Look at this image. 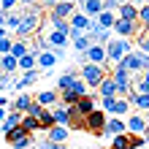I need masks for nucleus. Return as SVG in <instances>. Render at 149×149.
<instances>
[{
    "label": "nucleus",
    "instance_id": "obj_36",
    "mask_svg": "<svg viewBox=\"0 0 149 149\" xmlns=\"http://www.w3.org/2000/svg\"><path fill=\"white\" fill-rule=\"evenodd\" d=\"M127 111H130V103H127L125 98H119V100H117V114H114V117H125Z\"/></svg>",
    "mask_w": 149,
    "mask_h": 149
},
{
    "label": "nucleus",
    "instance_id": "obj_12",
    "mask_svg": "<svg viewBox=\"0 0 149 149\" xmlns=\"http://www.w3.org/2000/svg\"><path fill=\"white\" fill-rule=\"evenodd\" d=\"M33 103H36V98H33L30 92H22V95H16V100L11 103V111H19V114H27Z\"/></svg>",
    "mask_w": 149,
    "mask_h": 149
},
{
    "label": "nucleus",
    "instance_id": "obj_39",
    "mask_svg": "<svg viewBox=\"0 0 149 149\" xmlns=\"http://www.w3.org/2000/svg\"><path fill=\"white\" fill-rule=\"evenodd\" d=\"M141 146H146L144 136H130V149H141Z\"/></svg>",
    "mask_w": 149,
    "mask_h": 149
},
{
    "label": "nucleus",
    "instance_id": "obj_30",
    "mask_svg": "<svg viewBox=\"0 0 149 149\" xmlns=\"http://www.w3.org/2000/svg\"><path fill=\"white\" fill-rule=\"evenodd\" d=\"M38 122H41V130H46V133H49V130L54 127V114H52V109H46V111H43Z\"/></svg>",
    "mask_w": 149,
    "mask_h": 149
},
{
    "label": "nucleus",
    "instance_id": "obj_22",
    "mask_svg": "<svg viewBox=\"0 0 149 149\" xmlns=\"http://www.w3.org/2000/svg\"><path fill=\"white\" fill-rule=\"evenodd\" d=\"M22 117H24V114H19V111H11V114L6 117V122L0 125V133H8V130L19 127V125H22Z\"/></svg>",
    "mask_w": 149,
    "mask_h": 149
},
{
    "label": "nucleus",
    "instance_id": "obj_38",
    "mask_svg": "<svg viewBox=\"0 0 149 149\" xmlns=\"http://www.w3.org/2000/svg\"><path fill=\"white\" fill-rule=\"evenodd\" d=\"M43 111H46L43 106H38V103H33V106H30V111L24 114V117H36V119H41V114H43Z\"/></svg>",
    "mask_w": 149,
    "mask_h": 149
},
{
    "label": "nucleus",
    "instance_id": "obj_47",
    "mask_svg": "<svg viewBox=\"0 0 149 149\" xmlns=\"http://www.w3.org/2000/svg\"><path fill=\"white\" fill-rule=\"evenodd\" d=\"M144 79H146V81H149V71H144Z\"/></svg>",
    "mask_w": 149,
    "mask_h": 149
},
{
    "label": "nucleus",
    "instance_id": "obj_6",
    "mask_svg": "<svg viewBox=\"0 0 149 149\" xmlns=\"http://www.w3.org/2000/svg\"><path fill=\"white\" fill-rule=\"evenodd\" d=\"M76 3H71V0H60V3H52L49 6V16L52 19H71V16L76 14V8H73Z\"/></svg>",
    "mask_w": 149,
    "mask_h": 149
},
{
    "label": "nucleus",
    "instance_id": "obj_11",
    "mask_svg": "<svg viewBox=\"0 0 149 149\" xmlns=\"http://www.w3.org/2000/svg\"><path fill=\"white\" fill-rule=\"evenodd\" d=\"M125 133H127V122L122 117H111L106 122V133L103 136H125Z\"/></svg>",
    "mask_w": 149,
    "mask_h": 149
},
{
    "label": "nucleus",
    "instance_id": "obj_15",
    "mask_svg": "<svg viewBox=\"0 0 149 149\" xmlns=\"http://www.w3.org/2000/svg\"><path fill=\"white\" fill-rule=\"evenodd\" d=\"M57 100H60V92H52V90H43V92H38L36 95V103L38 106H43V109H57Z\"/></svg>",
    "mask_w": 149,
    "mask_h": 149
},
{
    "label": "nucleus",
    "instance_id": "obj_13",
    "mask_svg": "<svg viewBox=\"0 0 149 149\" xmlns=\"http://www.w3.org/2000/svg\"><path fill=\"white\" fill-rule=\"evenodd\" d=\"M117 19H125V22H138V6H136V3H119Z\"/></svg>",
    "mask_w": 149,
    "mask_h": 149
},
{
    "label": "nucleus",
    "instance_id": "obj_28",
    "mask_svg": "<svg viewBox=\"0 0 149 149\" xmlns=\"http://www.w3.org/2000/svg\"><path fill=\"white\" fill-rule=\"evenodd\" d=\"M38 76H41V71H38V68H36V71H27V73H24V76L19 79V81H16V90H24V87H30V84L36 81Z\"/></svg>",
    "mask_w": 149,
    "mask_h": 149
},
{
    "label": "nucleus",
    "instance_id": "obj_14",
    "mask_svg": "<svg viewBox=\"0 0 149 149\" xmlns=\"http://www.w3.org/2000/svg\"><path fill=\"white\" fill-rule=\"evenodd\" d=\"M95 95H98L100 100H103V98H117V84H114L111 73H109V76L100 81V87H98V92H95Z\"/></svg>",
    "mask_w": 149,
    "mask_h": 149
},
{
    "label": "nucleus",
    "instance_id": "obj_2",
    "mask_svg": "<svg viewBox=\"0 0 149 149\" xmlns=\"http://www.w3.org/2000/svg\"><path fill=\"white\" fill-rule=\"evenodd\" d=\"M130 52H133L130 41H125V38H114L109 46H106V57H109V63H111V65H119L122 60L130 54Z\"/></svg>",
    "mask_w": 149,
    "mask_h": 149
},
{
    "label": "nucleus",
    "instance_id": "obj_43",
    "mask_svg": "<svg viewBox=\"0 0 149 149\" xmlns=\"http://www.w3.org/2000/svg\"><path fill=\"white\" fill-rule=\"evenodd\" d=\"M6 38H8V30H6V27H0V41H6Z\"/></svg>",
    "mask_w": 149,
    "mask_h": 149
},
{
    "label": "nucleus",
    "instance_id": "obj_32",
    "mask_svg": "<svg viewBox=\"0 0 149 149\" xmlns=\"http://www.w3.org/2000/svg\"><path fill=\"white\" fill-rule=\"evenodd\" d=\"M19 24H22V14H8L6 16V30H19Z\"/></svg>",
    "mask_w": 149,
    "mask_h": 149
},
{
    "label": "nucleus",
    "instance_id": "obj_19",
    "mask_svg": "<svg viewBox=\"0 0 149 149\" xmlns=\"http://www.w3.org/2000/svg\"><path fill=\"white\" fill-rule=\"evenodd\" d=\"M52 114H54V125H60V127H71V125H73L71 114H68V106H57V109H52Z\"/></svg>",
    "mask_w": 149,
    "mask_h": 149
},
{
    "label": "nucleus",
    "instance_id": "obj_48",
    "mask_svg": "<svg viewBox=\"0 0 149 149\" xmlns=\"http://www.w3.org/2000/svg\"><path fill=\"white\" fill-rule=\"evenodd\" d=\"M141 149H146V146H141Z\"/></svg>",
    "mask_w": 149,
    "mask_h": 149
},
{
    "label": "nucleus",
    "instance_id": "obj_49",
    "mask_svg": "<svg viewBox=\"0 0 149 149\" xmlns=\"http://www.w3.org/2000/svg\"><path fill=\"white\" fill-rule=\"evenodd\" d=\"M109 149H111V146H109Z\"/></svg>",
    "mask_w": 149,
    "mask_h": 149
},
{
    "label": "nucleus",
    "instance_id": "obj_41",
    "mask_svg": "<svg viewBox=\"0 0 149 149\" xmlns=\"http://www.w3.org/2000/svg\"><path fill=\"white\" fill-rule=\"evenodd\" d=\"M6 106H11L8 103V95H0V109H6Z\"/></svg>",
    "mask_w": 149,
    "mask_h": 149
},
{
    "label": "nucleus",
    "instance_id": "obj_10",
    "mask_svg": "<svg viewBox=\"0 0 149 149\" xmlns=\"http://www.w3.org/2000/svg\"><path fill=\"white\" fill-rule=\"evenodd\" d=\"M68 43H71V36L65 33H46V49H65Z\"/></svg>",
    "mask_w": 149,
    "mask_h": 149
},
{
    "label": "nucleus",
    "instance_id": "obj_24",
    "mask_svg": "<svg viewBox=\"0 0 149 149\" xmlns=\"http://www.w3.org/2000/svg\"><path fill=\"white\" fill-rule=\"evenodd\" d=\"M0 71H3L6 76L14 73V71H19V60L11 57V54H3V57H0Z\"/></svg>",
    "mask_w": 149,
    "mask_h": 149
},
{
    "label": "nucleus",
    "instance_id": "obj_17",
    "mask_svg": "<svg viewBox=\"0 0 149 149\" xmlns=\"http://www.w3.org/2000/svg\"><path fill=\"white\" fill-rule=\"evenodd\" d=\"M76 79H81V71H68L57 79V87H60V92H68L71 87L76 84Z\"/></svg>",
    "mask_w": 149,
    "mask_h": 149
},
{
    "label": "nucleus",
    "instance_id": "obj_37",
    "mask_svg": "<svg viewBox=\"0 0 149 149\" xmlns=\"http://www.w3.org/2000/svg\"><path fill=\"white\" fill-rule=\"evenodd\" d=\"M136 95H149V81L146 79H138L136 81Z\"/></svg>",
    "mask_w": 149,
    "mask_h": 149
},
{
    "label": "nucleus",
    "instance_id": "obj_18",
    "mask_svg": "<svg viewBox=\"0 0 149 149\" xmlns=\"http://www.w3.org/2000/svg\"><path fill=\"white\" fill-rule=\"evenodd\" d=\"M54 63H57V54L52 49L38 52V71H49V68H54Z\"/></svg>",
    "mask_w": 149,
    "mask_h": 149
},
{
    "label": "nucleus",
    "instance_id": "obj_27",
    "mask_svg": "<svg viewBox=\"0 0 149 149\" xmlns=\"http://www.w3.org/2000/svg\"><path fill=\"white\" fill-rule=\"evenodd\" d=\"M36 68H38V54H33V52H30L27 57H22V60H19V71L27 73V71H36Z\"/></svg>",
    "mask_w": 149,
    "mask_h": 149
},
{
    "label": "nucleus",
    "instance_id": "obj_26",
    "mask_svg": "<svg viewBox=\"0 0 149 149\" xmlns=\"http://www.w3.org/2000/svg\"><path fill=\"white\" fill-rule=\"evenodd\" d=\"M71 43H73V52H79V54H87L95 41H92V36H87V33H84L81 38H76V41H71Z\"/></svg>",
    "mask_w": 149,
    "mask_h": 149
},
{
    "label": "nucleus",
    "instance_id": "obj_40",
    "mask_svg": "<svg viewBox=\"0 0 149 149\" xmlns=\"http://www.w3.org/2000/svg\"><path fill=\"white\" fill-rule=\"evenodd\" d=\"M41 149H65V144H54V141H49V138H43Z\"/></svg>",
    "mask_w": 149,
    "mask_h": 149
},
{
    "label": "nucleus",
    "instance_id": "obj_16",
    "mask_svg": "<svg viewBox=\"0 0 149 149\" xmlns=\"http://www.w3.org/2000/svg\"><path fill=\"white\" fill-rule=\"evenodd\" d=\"M79 6H81V11L90 16V19H98L103 14V0H84V3H79Z\"/></svg>",
    "mask_w": 149,
    "mask_h": 149
},
{
    "label": "nucleus",
    "instance_id": "obj_45",
    "mask_svg": "<svg viewBox=\"0 0 149 149\" xmlns=\"http://www.w3.org/2000/svg\"><path fill=\"white\" fill-rule=\"evenodd\" d=\"M144 141H146V144H149V127H146V133H144Z\"/></svg>",
    "mask_w": 149,
    "mask_h": 149
},
{
    "label": "nucleus",
    "instance_id": "obj_3",
    "mask_svg": "<svg viewBox=\"0 0 149 149\" xmlns=\"http://www.w3.org/2000/svg\"><path fill=\"white\" fill-rule=\"evenodd\" d=\"M38 24H41V14L38 11L22 14V24H19V30H16V41H24L27 36H36V33H38Z\"/></svg>",
    "mask_w": 149,
    "mask_h": 149
},
{
    "label": "nucleus",
    "instance_id": "obj_1",
    "mask_svg": "<svg viewBox=\"0 0 149 149\" xmlns=\"http://www.w3.org/2000/svg\"><path fill=\"white\" fill-rule=\"evenodd\" d=\"M130 76H133V73H130L125 65H114L111 79H114V84H117V98L133 95V92H130V90H133V79H130Z\"/></svg>",
    "mask_w": 149,
    "mask_h": 149
},
{
    "label": "nucleus",
    "instance_id": "obj_7",
    "mask_svg": "<svg viewBox=\"0 0 149 149\" xmlns=\"http://www.w3.org/2000/svg\"><path fill=\"white\" fill-rule=\"evenodd\" d=\"M141 33V24L138 22H125V19H117V24H114V38H133Z\"/></svg>",
    "mask_w": 149,
    "mask_h": 149
},
{
    "label": "nucleus",
    "instance_id": "obj_44",
    "mask_svg": "<svg viewBox=\"0 0 149 149\" xmlns=\"http://www.w3.org/2000/svg\"><path fill=\"white\" fill-rule=\"evenodd\" d=\"M6 79H8V76H6L3 71H0V84H6Z\"/></svg>",
    "mask_w": 149,
    "mask_h": 149
},
{
    "label": "nucleus",
    "instance_id": "obj_33",
    "mask_svg": "<svg viewBox=\"0 0 149 149\" xmlns=\"http://www.w3.org/2000/svg\"><path fill=\"white\" fill-rule=\"evenodd\" d=\"M117 100H119V98H103V100H100V111L117 114Z\"/></svg>",
    "mask_w": 149,
    "mask_h": 149
},
{
    "label": "nucleus",
    "instance_id": "obj_5",
    "mask_svg": "<svg viewBox=\"0 0 149 149\" xmlns=\"http://www.w3.org/2000/svg\"><path fill=\"white\" fill-rule=\"evenodd\" d=\"M106 111H100V109H95L92 114H90V117H87L84 119V130H90V133H95V136H103V133H106Z\"/></svg>",
    "mask_w": 149,
    "mask_h": 149
},
{
    "label": "nucleus",
    "instance_id": "obj_25",
    "mask_svg": "<svg viewBox=\"0 0 149 149\" xmlns=\"http://www.w3.org/2000/svg\"><path fill=\"white\" fill-rule=\"evenodd\" d=\"M98 24H100V30H114V24H117V14L114 11H103L100 16H98Z\"/></svg>",
    "mask_w": 149,
    "mask_h": 149
},
{
    "label": "nucleus",
    "instance_id": "obj_8",
    "mask_svg": "<svg viewBox=\"0 0 149 149\" xmlns=\"http://www.w3.org/2000/svg\"><path fill=\"white\" fill-rule=\"evenodd\" d=\"M81 57V63L87 65V63H92V65H106L109 63V57H106V46H98V43H92L90 46V52L87 54H79Z\"/></svg>",
    "mask_w": 149,
    "mask_h": 149
},
{
    "label": "nucleus",
    "instance_id": "obj_21",
    "mask_svg": "<svg viewBox=\"0 0 149 149\" xmlns=\"http://www.w3.org/2000/svg\"><path fill=\"white\" fill-rule=\"evenodd\" d=\"M3 138H6V141L14 146V144L24 141V138H30V133H27V130H24V127L19 125V127H14V130H8V133H3Z\"/></svg>",
    "mask_w": 149,
    "mask_h": 149
},
{
    "label": "nucleus",
    "instance_id": "obj_20",
    "mask_svg": "<svg viewBox=\"0 0 149 149\" xmlns=\"http://www.w3.org/2000/svg\"><path fill=\"white\" fill-rule=\"evenodd\" d=\"M90 22H92V19H90L84 11H76V14L71 16V27L79 30V33H87V30H90Z\"/></svg>",
    "mask_w": 149,
    "mask_h": 149
},
{
    "label": "nucleus",
    "instance_id": "obj_4",
    "mask_svg": "<svg viewBox=\"0 0 149 149\" xmlns=\"http://www.w3.org/2000/svg\"><path fill=\"white\" fill-rule=\"evenodd\" d=\"M106 76H109V73H106V65H92V63L81 65V81H84L87 87H95V90H98L100 81H103Z\"/></svg>",
    "mask_w": 149,
    "mask_h": 149
},
{
    "label": "nucleus",
    "instance_id": "obj_31",
    "mask_svg": "<svg viewBox=\"0 0 149 149\" xmlns=\"http://www.w3.org/2000/svg\"><path fill=\"white\" fill-rule=\"evenodd\" d=\"M130 103H133L136 109H141V111H149V95H130Z\"/></svg>",
    "mask_w": 149,
    "mask_h": 149
},
{
    "label": "nucleus",
    "instance_id": "obj_34",
    "mask_svg": "<svg viewBox=\"0 0 149 149\" xmlns=\"http://www.w3.org/2000/svg\"><path fill=\"white\" fill-rule=\"evenodd\" d=\"M22 127L27 130V133H33V130H41V122L36 117H22Z\"/></svg>",
    "mask_w": 149,
    "mask_h": 149
},
{
    "label": "nucleus",
    "instance_id": "obj_23",
    "mask_svg": "<svg viewBox=\"0 0 149 149\" xmlns=\"http://www.w3.org/2000/svg\"><path fill=\"white\" fill-rule=\"evenodd\" d=\"M49 141H54V144H65L68 141V138H71V133H68V127H60V125H54V127H52L49 130Z\"/></svg>",
    "mask_w": 149,
    "mask_h": 149
},
{
    "label": "nucleus",
    "instance_id": "obj_42",
    "mask_svg": "<svg viewBox=\"0 0 149 149\" xmlns=\"http://www.w3.org/2000/svg\"><path fill=\"white\" fill-rule=\"evenodd\" d=\"M6 117H8V111H6V109H0V125L6 122Z\"/></svg>",
    "mask_w": 149,
    "mask_h": 149
},
{
    "label": "nucleus",
    "instance_id": "obj_29",
    "mask_svg": "<svg viewBox=\"0 0 149 149\" xmlns=\"http://www.w3.org/2000/svg\"><path fill=\"white\" fill-rule=\"evenodd\" d=\"M111 149H130V133H125V136H111Z\"/></svg>",
    "mask_w": 149,
    "mask_h": 149
},
{
    "label": "nucleus",
    "instance_id": "obj_35",
    "mask_svg": "<svg viewBox=\"0 0 149 149\" xmlns=\"http://www.w3.org/2000/svg\"><path fill=\"white\" fill-rule=\"evenodd\" d=\"M136 52H141V54L149 57V33H138V49Z\"/></svg>",
    "mask_w": 149,
    "mask_h": 149
},
{
    "label": "nucleus",
    "instance_id": "obj_9",
    "mask_svg": "<svg viewBox=\"0 0 149 149\" xmlns=\"http://www.w3.org/2000/svg\"><path fill=\"white\" fill-rule=\"evenodd\" d=\"M127 122V133L130 136H144L146 127H149V119H144L141 114H130V117H125Z\"/></svg>",
    "mask_w": 149,
    "mask_h": 149
},
{
    "label": "nucleus",
    "instance_id": "obj_46",
    "mask_svg": "<svg viewBox=\"0 0 149 149\" xmlns=\"http://www.w3.org/2000/svg\"><path fill=\"white\" fill-rule=\"evenodd\" d=\"M3 24H6V16H3V14H0V27H3Z\"/></svg>",
    "mask_w": 149,
    "mask_h": 149
}]
</instances>
